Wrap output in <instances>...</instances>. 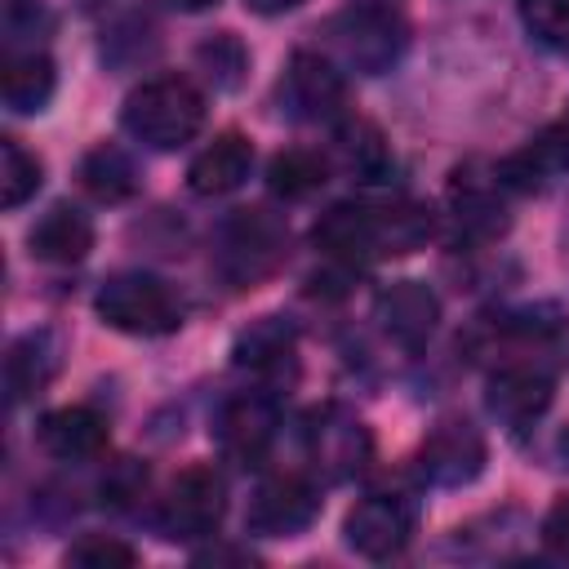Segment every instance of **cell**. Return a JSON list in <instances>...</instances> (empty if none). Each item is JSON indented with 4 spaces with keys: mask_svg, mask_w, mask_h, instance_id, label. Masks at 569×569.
Wrapping results in <instances>:
<instances>
[{
    "mask_svg": "<svg viewBox=\"0 0 569 569\" xmlns=\"http://www.w3.org/2000/svg\"><path fill=\"white\" fill-rule=\"evenodd\" d=\"M196 62L209 71V80H213L218 89H236L240 76H244V67H249V53H244V44H240L231 31H218L213 40H204V44L196 49Z\"/></svg>",
    "mask_w": 569,
    "mask_h": 569,
    "instance_id": "cell-28",
    "label": "cell"
},
{
    "mask_svg": "<svg viewBox=\"0 0 569 569\" xmlns=\"http://www.w3.org/2000/svg\"><path fill=\"white\" fill-rule=\"evenodd\" d=\"M351 4H369V9H391V13L400 9V0H351Z\"/></svg>",
    "mask_w": 569,
    "mask_h": 569,
    "instance_id": "cell-36",
    "label": "cell"
},
{
    "mask_svg": "<svg viewBox=\"0 0 569 569\" xmlns=\"http://www.w3.org/2000/svg\"><path fill=\"white\" fill-rule=\"evenodd\" d=\"M333 147H338L342 169H347V173H356L360 182H378V178L387 173V164H391L387 138H382V133H378V124H369V120H347V124L338 129Z\"/></svg>",
    "mask_w": 569,
    "mask_h": 569,
    "instance_id": "cell-21",
    "label": "cell"
},
{
    "mask_svg": "<svg viewBox=\"0 0 569 569\" xmlns=\"http://www.w3.org/2000/svg\"><path fill=\"white\" fill-rule=\"evenodd\" d=\"M498 187H502L498 169H493V178H471V173H458V178H453L449 196H453V209H458V227H462L467 236L489 240V236H498V231L507 227Z\"/></svg>",
    "mask_w": 569,
    "mask_h": 569,
    "instance_id": "cell-20",
    "label": "cell"
},
{
    "mask_svg": "<svg viewBox=\"0 0 569 569\" xmlns=\"http://www.w3.org/2000/svg\"><path fill=\"white\" fill-rule=\"evenodd\" d=\"M284 98H289V107H293L298 116H307V120H329V116H338V107H342V98H347V84H342L338 67H333L329 58L302 49V53H293V62H289V71H284Z\"/></svg>",
    "mask_w": 569,
    "mask_h": 569,
    "instance_id": "cell-12",
    "label": "cell"
},
{
    "mask_svg": "<svg viewBox=\"0 0 569 569\" xmlns=\"http://www.w3.org/2000/svg\"><path fill=\"white\" fill-rule=\"evenodd\" d=\"M307 453L311 462L329 476V480H347L365 467L369 458V431L360 418H351L347 409L338 405H325L311 413L307 422Z\"/></svg>",
    "mask_w": 569,
    "mask_h": 569,
    "instance_id": "cell-6",
    "label": "cell"
},
{
    "mask_svg": "<svg viewBox=\"0 0 569 569\" xmlns=\"http://www.w3.org/2000/svg\"><path fill=\"white\" fill-rule=\"evenodd\" d=\"M222 511H227L222 476L209 462H191L169 485V498L160 507V520H164L169 538H204V533L218 529Z\"/></svg>",
    "mask_w": 569,
    "mask_h": 569,
    "instance_id": "cell-4",
    "label": "cell"
},
{
    "mask_svg": "<svg viewBox=\"0 0 569 569\" xmlns=\"http://www.w3.org/2000/svg\"><path fill=\"white\" fill-rule=\"evenodd\" d=\"M40 187V160L18 142V138H0V200L4 209H18L36 196Z\"/></svg>",
    "mask_w": 569,
    "mask_h": 569,
    "instance_id": "cell-26",
    "label": "cell"
},
{
    "mask_svg": "<svg viewBox=\"0 0 569 569\" xmlns=\"http://www.w3.org/2000/svg\"><path fill=\"white\" fill-rule=\"evenodd\" d=\"M80 187H84L89 196L107 200V204L129 200V196L138 191V164H133V156H129L124 147L98 142V147H89L84 160H80Z\"/></svg>",
    "mask_w": 569,
    "mask_h": 569,
    "instance_id": "cell-19",
    "label": "cell"
},
{
    "mask_svg": "<svg viewBox=\"0 0 569 569\" xmlns=\"http://www.w3.org/2000/svg\"><path fill=\"white\" fill-rule=\"evenodd\" d=\"M276 440V405L267 396H236L218 413V445L240 467H258Z\"/></svg>",
    "mask_w": 569,
    "mask_h": 569,
    "instance_id": "cell-9",
    "label": "cell"
},
{
    "mask_svg": "<svg viewBox=\"0 0 569 569\" xmlns=\"http://www.w3.org/2000/svg\"><path fill=\"white\" fill-rule=\"evenodd\" d=\"M40 449L58 462H89L107 449V418L89 405H62L40 418Z\"/></svg>",
    "mask_w": 569,
    "mask_h": 569,
    "instance_id": "cell-10",
    "label": "cell"
},
{
    "mask_svg": "<svg viewBox=\"0 0 569 569\" xmlns=\"http://www.w3.org/2000/svg\"><path fill=\"white\" fill-rule=\"evenodd\" d=\"M325 173H329V164H325L320 151L289 147V151H276V156H271L267 182H271L276 196H284V200H302V196H311V191L325 187Z\"/></svg>",
    "mask_w": 569,
    "mask_h": 569,
    "instance_id": "cell-25",
    "label": "cell"
},
{
    "mask_svg": "<svg viewBox=\"0 0 569 569\" xmlns=\"http://www.w3.org/2000/svg\"><path fill=\"white\" fill-rule=\"evenodd\" d=\"M36 27H49L44 0H4V31L18 36H36Z\"/></svg>",
    "mask_w": 569,
    "mask_h": 569,
    "instance_id": "cell-32",
    "label": "cell"
},
{
    "mask_svg": "<svg viewBox=\"0 0 569 569\" xmlns=\"http://www.w3.org/2000/svg\"><path fill=\"white\" fill-rule=\"evenodd\" d=\"M142 489H147V467L133 462V458L116 462V467L107 471V480H102V493H107L111 502H129V498H138Z\"/></svg>",
    "mask_w": 569,
    "mask_h": 569,
    "instance_id": "cell-31",
    "label": "cell"
},
{
    "mask_svg": "<svg viewBox=\"0 0 569 569\" xmlns=\"http://www.w3.org/2000/svg\"><path fill=\"white\" fill-rule=\"evenodd\" d=\"M289 356H293V329L280 316H262L258 325H249L236 338V365L240 369L267 373V369H280Z\"/></svg>",
    "mask_w": 569,
    "mask_h": 569,
    "instance_id": "cell-22",
    "label": "cell"
},
{
    "mask_svg": "<svg viewBox=\"0 0 569 569\" xmlns=\"http://www.w3.org/2000/svg\"><path fill=\"white\" fill-rule=\"evenodd\" d=\"M173 9H182V13H200V9H209V4H218V0H169Z\"/></svg>",
    "mask_w": 569,
    "mask_h": 569,
    "instance_id": "cell-35",
    "label": "cell"
},
{
    "mask_svg": "<svg viewBox=\"0 0 569 569\" xmlns=\"http://www.w3.org/2000/svg\"><path fill=\"white\" fill-rule=\"evenodd\" d=\"M529 31L547 44H569V0H520Z\"/></svg>",
    "mask_w": 569,
    "mask_h": 569,
    "instance_id": "cell-29",
    "label": "cell"
},
{
    "mask_svg": "<svg viewBox=\"0 0 569 569\" xmlns=\"http://www.w3.org/2000/svg\"><path fill=\"white\" fill-rule=\"evenodd\" d=\"M560 164H569V156H565V142H560V129L556 133H542L538 142H529L525 151H516L511 160H502V169H498V178H502V187H520V191H533V187H542Z\"/></svg>",
    "mask_w": 569,
    "mask_h": 569,
    "instance_id": "cell-24",
    "label": "cell"
},
{
    "mask_svg": "<svg viewBox=\"0 0 569 569\" xmlns=\"http://www.w3.org/2000/svg\"><path fill=\"white\" fill-rule=\"evenodd\" d=\"M284 253V222L267 209H240L222 231V271L236 284H253Z\"/></svg>",
    "mask_w": 569,
    "mask_h": 569,
    "instance_id": "cell-5",
    "label": "cell"
},
{
    "mask_svg": "<svg viewBox=\"0 0 569 569\" xmlns=\"http://www.w3.org/2000/svg\"><path fill=\"white\" fill-rule=\"evenodd\" d=\"M560 142H565V156H569V111H565V120H560Z\"/></svg>",
    "mask_w": 569,
    "mask_h": 569,
    "instance_id": "cell-37",
    "label": "cell"
},
{
    "mask_svg": "<svg viewBox=\"0 0 569 569\" xmlns=\"http://www.w3.org/2000/svg\"><path fill=\"white\" fill-rule=\"evenodd\" d=\"M480 467H485V440H480V431L471 422H458V418L436 422L431 436L418 449V471L431 485H445V489L476 480Z\"/></svg>",
    "mask_w": 569,
    "mask_h": 569,
    "instance_id": "cell-8",
    "label": "cell"
},
{
    "mask_svg": "<svg viewBox=\"0 0 569 569\" xmlns=\"http://www.w3.org/2000/svg\"><path fill=\"white\" fill-rule=\"evenodd\" d=\"M311 240L338 258V262H369L382 253L378 244V209H360V204H333L316 227Z\"/></svg>",
    "mask_w": 569,
    "mask_h": 569,
    "instance_id": "cell-14",
    "label": "cell"
},
{
    "mask_svg": "<svg viewBox=\"0 0 569 569\" xmlns=\"http://www.w3.org/2000/svg\"><path fill=\"white\" fill-rule=\"evenodd\" d=\"M27 244H31V253H36L40 262H80V258L89 253V244H93V227H89V218H84L80 209L53 204V209L31 227Z\"/></svg>",
    "mask_w": 569,
    "mask_h": 569,
    "instance_id": "cell-17",
    "label": "cell"
},
{
    "mask_svg": "<svg viewBox=\"0 0 569 569\" xmlns=\"http://www.w3.org/2000/svg\"><path fill=\"white\" fill-rule=\"evenodd\" d=\"M373 311H378L382 329H387L400 347H409V351L422 347V342L431 338L436 320H440L436 293H431L427 284H418V280H396L391 289H382L378 302H373Z\"/></svg>",
    "mask_w": 569,
    "mask_h": 569,
    "instance_id": "cell-13",
    "label": "cell"
},
{
    "mask_svg": "<svg viewBox=\"0 0 569 569\" xmlns=\"http://www.w3.org/2000/svg\"><path fill=\"white\" fill-rule=\"evenodd\" d=\"M200 124H204V98L187 76H151L124 98V129L156 151H173L191 142Z\"/></svg>",
    "mask_w": 569,
    "mask_h": 569,
    "instance_id": "cell-1",
    "label": "cell"
},
{
    "mask_svg": "<svg viewBox=\"0 0 569 569\" xmlns=\"http://www.w3.org/2000/svg\"><path fill=\"white\" fill-rule=\"evenodd\" d=\"M311 516H316V489L298 476L267 480L249 502V529L271 538H293L298 529L311 525Z\"/></svg>",
    "mask_w": 569,
    "mask_h": 569,
    "instance_id": "cell-11",
    "label": "cell"
},
{
    "mask_svg": "<svg viewBox=\"0 0 569 569\" xmlns=\"http://www.w3.org/2000/svg\"><path fill=\"white\" fill-rule=\"evenodd\" d=\"M325 36H329V49H333L347 67H356V71H365V76L387 71V67L400 58V49H405V27H400V18H396L391 9H369V4H351L347 13L329 18Z\"/></svg>",
    "mask_w": 569,
    "mask_h": 569,
    "instance_id": "cell-3",
    "label": "cell"
},
{
    "mask_svg": "<svg viewBox=\"0 0 569 569\" xmlns=\"http://www.w3.org/2000/svg\"><path fill=\"white\" fill-rule=\"evenodd\" d=\"M542 547L556 560H569V498H560L542 520Z\"/></svg>",
    "mask_w": 569,
    "mask_h": 569,
    "instance_id": "cell-33",
    "label": "cell"
},
{
    "mask_svg": "<svg viewBox=\"0 0 569 569\" xmlns=\"http://www.w3.org/2000/svg\"><path fill=\"white\" fill-rule=\"evenodd\" d=\"M551 405V378L542 369H502L489 382V409L507 427H529Z\"/></svg>",
    "mask_w": 569,
    "mask_h": 569,
    "instance_id": "cell-16",
    "label": "cell"
},
{
    "mask_svg": "<svg viewBox=\"0 0 569 569\" xmlns=\"http://www.w3.org/2000/svg\"><path fill=\"white\" fill-rule=\"evenodd\" d=\"M253 13H284V9H293V4H302V0H244Z\"/></svg>",
    "mask_w": 569,
    "mask_h": 569,
    "instance_id": "cell-34",
    "label": "cell"
},
{
    "mask_svg": "<svg viewBox=\"0 0 569 569\" xmlns=\"http://www.w3.org/2000/svg\"><path fill=\"white\" fill-rule=\"evenodd\" d=\"M253 169V142L244 133H218L187 169V182L191 191L200 196H227L236 191Z\"/></svg>",
    "mask_w": 569,
    "mask_h": 569,
    "instance_id": "cell-15",
    "label": "cell"
},
{
    "mask_svg": "<svg viewBox=\"0 0 569 569\" xmlns=\"http://www.w3.org/2000/svg\"><path fill=\"white\" fill-rule=\"evenodd\" d=\"M9 391H13V400H22V396H31V391H40L49 378H53V369H58V347H53V338L49 333H27V338H18L13 347H9Z\"/></svg>",
    "mask_w": 569,
    "mask_h": 569,
    "instance_id": "cell-23",
    "label": "cell"
},
{
    "mask_svg": "<svg viewBox=\"0 0 569 569\" xmlns=\"http://www.w3.org/2000/svg\"><path fill=\"white\" fill-rule=\"evenodd\" d=\"M58 89V76H53V62L40 53V49H22V53H9L4 58V71H0V93L9 102V111H44L49 98Z\"/></svg>",
    "mask_w": 569,
    "mask_h": 569,
    "instance_id": "cell-18",
    "label": "cell"
},
{
    "mask_svg": "<svg viewBox=\"0 0 569 569\" xmlns=\"http://www.w3.org/2000/svg\"><path fill=\"white\" fill-rule=\"evenodd\" d=\"M67 560H71V565H133L138 556H133V547H124V542H116V538L89 533V538H80V542L67 551Z\"/></svg>",
    "mask_w": 569,
    "mask_h": 569,
    "instance_id": "cell-30",
    "label": "cell"
},
{
    "mask_svg": "<svg viewBox=\"0 0 569 569\" xmlns=\"http://www.w3.org/2000/svg\"><path fill=\"white\" fill-rule=\"evenodd\" d=\"M431 236V213L418 204H387L378 209V244L382 253H413Z\"/></svg>",
    "mask_w": 569,
    "mask_h": 569,
    "instance_id": "cell-27",
    "label": "cell"
},
{
    "mask_svg": "<svg viewBox=\"0 0 569 569\" xmlns=\"http://www.w3.org/2000/svg\"><path fill=\"white\" fill-rule=\"evenodd\" d=\"M93 307L111 329L138 333V338H160V333H173L182 325V302L173 298V289L156 276H142V271L111 276L98 289Z\"/></svg>",
    "mask_w": 569,
    "mask_h": 569,
    "instance_id": "cell-2",
    "label": "cell"
},
{
    "mask_svg": "<svg viewBox=\"0 0 569 569\" xmlns=\"http://www.w3.org/2000/svg\"><path fill=\"white\" fill-rule=\"evenodd\" d=\"M347 542L369 556V560H387L396 556L409 533H413V507L400 493H369L347 511Z\"/></svg>",
    "mask_w": 569,
    "mask_h": 569,
    "instance_id": "cell-7",
    "label": "cell"
}]
</instances>
